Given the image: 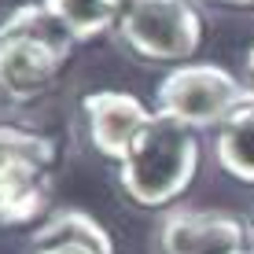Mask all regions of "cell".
<instances>
[{
    "mask_svg": "<svg viewBox=\"0 0 254 254\" xmlns=\"http://www.w3.org/2000/svg\"><path fill=\"white\" fill-rule=\"evenodd\" d=\"M41 4L74 37V45H85L107 33L111 26H118L129 0H41Z\"/></svg>",
    "mask_w": 254,
    "mask_h": 254,
    "instance_id": "obj_10",
    "label": "cell"
},
{
    "mask_svg": "<svg viewBox=\"0 0 254 254\" xmlns=\"http://www.w3.org/2000/svg\"><path fill=\"white\" fill-rule=\"evenodd\" d=\"M199 170V144L181 122L155 111L129 155L118 162V185L136 206H170L191 188Z\"/></svg>",
    "mask_w": 254,
    "mask_h": 254,
    "instance_id": "obj_2",
    "label": "cell"
},
{
    "mask_svg": "<svg viewBox=\"0 0 254 254\" xmlns=\"http://www.w3.org/2000/svg\"><path fill=\"white\" fill-rule=\"evenodd\" d=\"M56 147L30 129L0 126V225L22 229L45 214L52 199Z\"/></svg>",
    "mask_w": 254,
    "mask_h": 254,
    "instance_id": "obj_3",
    "label": "cell"
},
{
    "mask_svg": "<svg viewBox=\"0 0 254 254\" xmlns=\"http://www.w3.org/2000/svg\"><path fill=\"white\" fill-rule=\"evenodd\" d=\"M251 236H254V221H251Z\"/></svg>",
    "mask_w": 254,
    "mask_h": 254,
    "instance_id": "obj_13",
    "label": "cell"
},
{
    "mask_svg": "<svg viewBox=\"0 0 254 254\" xmlns=\"http://www.w3.org/2000/svg\"><path fill=\"white\" fill-rule=\"evenodd\" d=\"M251 4H254V0H251Z\"/></svg>",
    "mask_w": 254,
    "mask_h": 254,
    "instance_id": "obj_14",
    "label": "cell"
},
{
    "mask_svg": "<svg viewBox=\"0 0 254 254\" xmlns=\"http://www.w3.org/2000/svg\"><path fill=\"white\" fill-rule=\"evenodd\" d=\"M30 254H115V240L92 214L59 210L33 232Z\"/></svg>",
    "mask_w": 254,
    "mask_h": 254,
    "instance_id": "obj_8",
    "label": "cell"
},
{
    "mask_svg": "<svg viewBox=\"0 0 254 254\" xmlns=\"http://www.w3.org/2000/svg\"><path fill=\"white\" fill-rule=\"evenodd\" d=\"M129 52L147 63H181L203 45V19L191 0H129L118 19Z\"/></svg>",
    "mask_w": 254,
    "mask_h": 254,
    "instance_id": "obj_5",
    "label": "cell"
},
{
    "mask_svg": "<svg viewBox=\"0 0 254 254\" xmlns=\"http://www.w3.org/2000/svg\"><path fill=\"white\" fill-rule=\"evenodd\" d=\"M74 37L45 11V4H22L0 22V96L30 103L56 85L66 66Z\"/></svg>",
    "mask_w": 254,
    "mask_h": 254,
    "instance_id": "obj_1",
    "label": "cell"
},
{
    "mask_svg": "<svg viewBox=\"0 0 254 254\" xmlns=\"http://www.w3.org/2000/svg\"><path fill=\"white\" fill-rule=\"evenodd\" d=\"M162 254H251L240 217L221 210H173L159 225Z\"/></svg>",
    "mask_w": 254,
    "mask_h": 254,
    "instance_id": "obj_6",
    "label": "cell"
},
{
    "mask_svg": "<svg viewBox=\"0 0 254 254\" xmlns=\"http://www.w3.org/2000/svg\"><path fill=\"white\" fill-rule=\"evenodd\" d=\"M247 70H251V81H254V45H251V52H247Z\"/></svg>",
    "mask_w": 254,
    "mask_h": 254,
    "instance_id": "obj_12",
    "label": "cell"
},
{
    "mask_svg": "<svg viewBox=\"0 0 254 254\" xmlns=\"http://www.w3.org/2000/svg\"><path fill=\"white\" fill-rule=\"evenodd\" d=\"M81 111H85V122H89L92 147L111 162L126 159L133 140L140 136V129L155 118V111H147L144 100H136L133 92H118V89L89 92L81 100Z\"/></svg>",
    "mask_w": 254,
    "mask_h": 254,
    "instance_id": "obj_7",
    "label": "cell"
},
{
    "mask_svg": "<svg viewBox=\"0 0 254 254\" xmlns=\"http://www.w3.org/2000/svg\"><path fill=\"white\" fill-rule=\"evenodd\" d=\"M210 4H232V7H254L251 0H210Z\"/></svg>",
    "mask_w": 254,
    "mask_h": 254,
    "instance_id": "obj_11",
    "label": "cell"
},
{
    "mask_svg": "<svg viewBox=\"0 0 254 254\" xmlns=\"http://www.w3.org/2000/svg\"><path fill=\"white\" fill-rule=\"evenodd\" d=\"M247 100H254V92L232 70L214 63L173 66L155 92L159 115L181 122L185 129H221L225 118Z\"/></svg>",
    "mask_w": 254,
    "mask_h": 254,
    "instance_id": "obj_4",
    "label": "cell"
},
{
    "mask_svg": "<svg viewBox=\"0 0 254 254\" xmlns=\"http://www.w3.org/2000/svg\"><path fill=\"white\" fill-rule=\"evenodd\" d=\"M214 155H217V166L232 181L254 185V100H247L225 118V126L217 129V140H214Z\"/></svg>",
    "mask_w": 254,
    "mask_h": 254,
    "instance_id": "obj_9",
    "label": "cell"
}]
</instances>
